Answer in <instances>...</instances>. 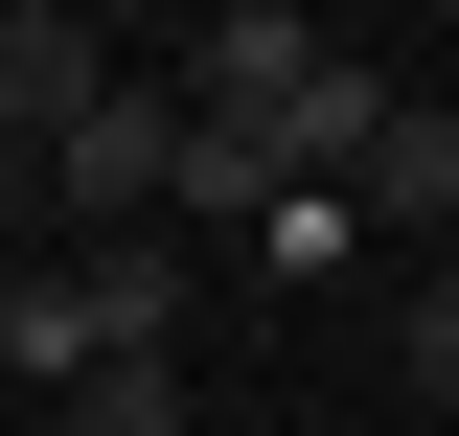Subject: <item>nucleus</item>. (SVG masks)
I'll return each mask as SVG.
<instances>
[{"label": "nucleus", "instance_id": "1", "mask_svg": "<svg viewBox=\"0 0 459 436\" xmlns=\"http://www.w3.org/2000/svg\"><path fill=\"white\" fill-rule=\"evenodd\" d=\"M161 138H184V115L138 92V69H115V92L47 138V253H92V230H161Z\"/></svg>", "mask_w": 459, "mask_h": 436}, {"label": "nucleus", "instance_id": "2", "mask_svg": "<svg viewBox=\"0 0 459 436\" xmlns=\"http://www.w3.org/2000/svg\"><path fill=\"white\" fill-rule=\"evenodd\" d=\"M344 230L368 253H459V92H391L344 138Z\"/></svg>", "mask_w": 459, "mask_h": 436}, {"label": "nucleus", "instance_id": "3", "mask_svg": "<svg viewBox=\"0 0 459 436\" xmlns=\"http://www.w3.org/2000/svg\"><path fill=\"white\" fill-rule=\"evenodd\" d=\"M115 92V47L69 23V0H0V138H69V115Z\"/></svg>", "mask_w": 459, "mask_h": 436}, {"label": "nucleus", "instance_id": "4", "mask_svg": "<svg viewBox=\"0 0 459 436\" xmlns=\"http://www.w3.org/2000/svg\"><path fill=\"white\" fill-rule=\"evenodd\" d=\"M230 275H253V299H344V275H368V230H344V184H276V207L230 230Z\"/></svg>", "mask_w": 459, "mask_h": 436}, {"label": "nucleus", "instance_id": "5", "mask_svg": "<svg viewBox=\"0 0 459 436\" xmlns=\"http://www.w3.org/2000/svg\"><path fill=\"white\" fill-rule=\"evenodd\" d=\"M23 436H207V390H184V368H69Z\"/></svg>", "mask_w": 459, "mask_h": 436}, {"label": "nucleus", "instance_id": "6", "mask_svg": "<svg viewBox=\"0 0 459 436\" xmlns=\"http://www.w3.org/2000/svg\"><path fill=\"white\" fill-rule=\"evenodd\" d=\"M391 368H413V390H437V414H459V253H437V275H413V299H391Z\"/></svg>", "mask_w": 459, "mask_h": 436}, {"label": "nucleus", "instance_id": "7", "mask_svg": "<svg viewBox=\"0 0 459 436\" xmlns=\"http://www.w3.org/2000/svg\"><path fill=\"white\" fill-rule=\"evenodd\" d=\"M47 253V138H0V275Z\"/></svg>", "mask_w": 459, "mask_h": 436}, {"label": "nucleus", "instance_id": "8", "mask_svg": "<svg viewBox=\"0 0 459 436\" xmlns=\"http://www.w3.org/2000/svg\"><path fill=\"white\" fill-rule=\"evenodd\" d=\"M0 436H23V414H0Z\"/></svg>", "mask_w": 459, "mask_h": 436}]
</instances>
